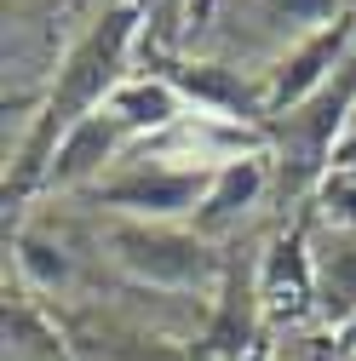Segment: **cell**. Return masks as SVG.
<instances>
[{
    "mask_svg": "<svg viewBox=\"0 0 356 361\" xmlns=\"http://www.w3.org/2000/svg\"><path fill=\"white\" fill-rule=\"evenodd\" d=\"M138 29H144L138 0H115V6H104L93 23L75 35V47H69L64 63H58L52 92L40 98V109H35L29 132H23V144H18V161H12V172H6V212L23 207L29 195H40L58 144L69 138L86 115H98V109L109 104V92L126 80L132 47H138Z\"/></svg>",
    "mask_w": 356,
    "mask_h": 361,
    "instance_id": "cell-1",
    "label": "cell"
},
{
    "mask_svg": "<svg viewBox=\"0 0 356 361\" xmlns=\"http://www.w3.org/2000/svg\"><path fill=\"white\" fill-rule=\"evenodd\" d=\"M356 126V58H345L333 69V80H322L304 104H293L287 115H276L271 126V166H276V190L282 195H310L322 190V178L339 161V144Z\"/></svg>",
    "mask_w": 356,
    "mask_h": 361,
    "instance_id": "cell-2",
    "label": "cell"
},
{
    "mask_svg": "<svg viewBox=\"0 0 356 361\" xmlns=\"http://www.w3.org/2000/svg\"><path fill=\"white\" fill-rule=\"evenodd\" d=\"M109 258L138 287H161V293L225 287V269H230V258L207 235L184 230V224H138V218H115L109 224Z\"/></svg>",
    "mask_w": 356,
    "mask_h": 361,
    "instance_id": "cell-3",
    "label": "cell"
},
{
    "mask_svg": "<svg viewBox=\"0 0 356 361\" xmlns=\"http://www.w3.org/2000/svg\"><path fill=\"white\" fill-rule=\"evenodd\" d=\"M132 166H121L115 178L98 184V207H115L121 218H138V224H178V218H196L207 190H213V172L201 166H172L155 155H126Z\"/></svg>",
    "mask_w": 356,
    "mask_h": 361,
    "instance_id": "cell-4",
    "label": "cell"
},
{
    "mask_svg": "<svg viewBox=\"0 0 356 361\" xmlns=\"http://www.w3.org/2000/svg\"><path fill=\"white\" fill-rule=\"evenodd\" d=\"M345 58H356V12H345L339 23H328V29H316V35H304V40H287L282 58L264 69L271 121L287 115L293 104H304L322 80H333V69H339ZM271 121H264V126H271Z\"/></svg>",
    "mask_w": 356,
    "mask_h": 361,
    "instance_id": "cell-5",
    "label": "cell"
},
{
    "mask_svg": "<svg viewBox=\"0 0 356 361\" xmlns=\"http://www.w3.org/2000/svg\"><path fill=\"white\" fill-rule=\"evenodd\" d=\"M259 310L271 327H299L310 315H322V298H316V258H310V241H304V224L282 230L271 241V252L259 258Z\"/></svg>",
    "mask_w": 356,
    "mask_h": 361,
    "instance_id": "cell-6",
    "label": "cell"
},
{
    "mask_svg": "<svg viewBox=\"0 0 356 361\" xmlns=\"http://www.w3.org/2000/svg\"><path fill=\"white\" fill-rule=\"evenodd\" d=\"M126 149H138V138H132L109 109H98V115H86L69 138L58 144L40 190H81V184H93V178L104 184V166L109 161H126Z\"/></svg>",
    "mask_w": 356,
    "mask_h": 361,
    "instance_id": "cell-7",
    "label": "cell"
},
{
    "mask_svg": "<svg viewBox=\"0 0 356 361\" xmlns=\"http://www.w3.org/2000/svg\"><path fill=\"white\" fill-rule=\"evenodd\" d=\"M264 322V310H259V269L247 276L242 264L225 269V287H218V310H213V322L196 344V361H242V350L253 344Z\"/></svg>",
    "mask_w": 356,
    "mask_h": 361,
    "instance_id": "cell-8",
    "label": "cell"
},
{
    "mask_svg": "<svg viewBox=\"0 0 356 361\" xmlns=\"http://www.w3.org/2000/svg\"><path fill=\"white\" fill-rule=\"evenodd\" d=\"M271 178H276L271 155H247V161L218 166V172H213V190H207V201H201V212L190 218V230L207 235V241L225 235V230H236V224L259 207V195L271 190Z\"/></svg>",
    "mask_w": 356,
    "mask_h": 361,
    "instance_id": "cell-9",
    "label": "cell"
},
{
    "mask_svg": "<svg viewBox=\"0 0 356 361\" xmlns=\"http://www.w3.org/2000/svg\"><path fill=\"white\" fill-rule=\"evenodd\" d=\"M138 144H150V138H161L167 126H178L190 115V98L178 92V86L161 75V69H144V75H126L115 92H109V104H104Z\"/></svg>",
    "mask_w": 356,
    "mask_h": 361,
    "instance_id": "cell-10",
    "label": "cell"
},
{
    "mask_svg": "<svg viewBox=\"0 0 356 361\" xmlns=\"http://www.w3.org/2000/svg\"><path fill=\"white\" fill-rule=\"evenodd\" d=\"M310 258H316V298H322V315H328V322H350V315H356V235L339 230L328 247H316Z\"/></svg>",
    "mask_w": 356,
    "mask_h": 361,
    "instance_id": "cell-11",
    "label": "cell"
},
{
    "mask_svg": "<svg viewBox=\"0 0 356 361\" xmlns=\"http://www.w3.org/2000/svg\"><path fill=\"white\" fill-rule=\"evenodd\" d=\"M345 12H356V0H259L264 29H282V35H293V40L339 23Z\"/></svg>",
    "mask_w": 356,
    "mask_h": 361,
    "instance_id": "cell-12",
    "label": "cell"
},
{
    "mask_svg": "<svg viewBox=\"0 0 356 361\" xmlns=\"http://www.w3.org/2000/svg\"><path fill=\"white\" fill-rule=\"evenodd\" d=\"M12 252H18V269H23V281H35L40 293H52V287H64V281H69V258H64V247H47L40 235L18 230Z\"/></svg>",
    "mask_w": 356,
    "mask_h": 361,
    "instance_id": "cell-13",
    "label": "cell"
},
{
    "mask_svg": "<svg viewBox=\"0 0 356 361\" xmlns=\"http://www.w3.org/2000/svg\"><path fill=\"white\" fill-rule=\"evenodd\" d=\"M207 18H213V0H190V23H196V29H201V23H207Z\"/></svg>",
    "mask_w": 356,
    "mask_h": 361,
    "instance_id": "cell-14",
    "label": "cell"
}]
</instances>
